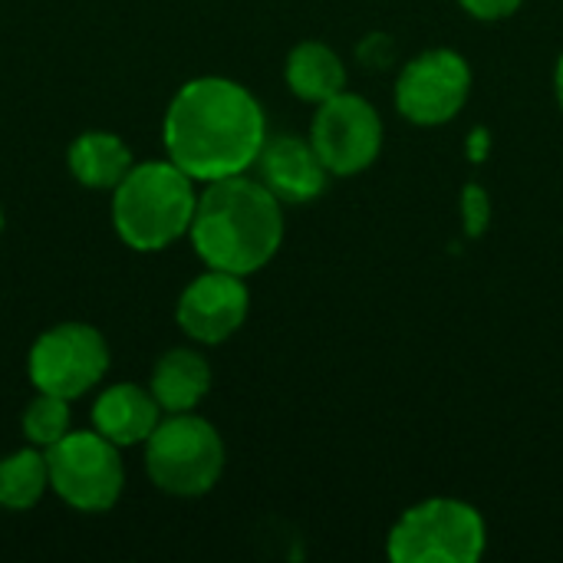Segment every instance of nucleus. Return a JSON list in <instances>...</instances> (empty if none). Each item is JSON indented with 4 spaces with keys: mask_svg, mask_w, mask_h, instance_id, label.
Instances as JSON below:
<instances>
[{
    "mask_svg": "<svg viewBox=\"0 0 563 563\" xmlns=\"http://www.w3.org/2000/svg\"><path fill=\"white\" fill-rule=\"evenodd\" d=\"M168 158L195 181L247 175L267 142V119L251 89L224 76L185 82L162 125Z\"/></svg>",
    "mask_w": 563,
    "mask_h": 563,
    "instance_id": "f257e3e1",
    "label": "nucleus"
},
{
    "mask_svg": "<svg viewBox=\"0 0 563 563\" xmlns=\"http://www.w3.org/2000/svg\"><path fill=\"white\" fill-rule=\"evenodd\" d=\"M188 234L195 254L208 267L247 277L271 264L280 251L284 205L264 188L261 178L231 175L208 181L205 195H198Z\"/></svg>",
    "mask_w": 563,
    "mask_h": 563,
    "instance_id": "f03ea898",
    "label": "nucleus"
},
{
    "mask_svg": "<svg viewBox=\"0 0 563 563\" xmlns=\"http://www.w3.org/2000/svg\"><path fill=\"white\" fill-rule=\"evenodd\" d=\"M198 208L195 178L172 158L142 162L112 191V224L122 244L142 254L172 247L191 231Z\"/></svg>",
    "mask_w": 563,
    "mask_h": 563,
    "instance_id": "7ed1b4c3",
    "label": "nucleus"
},
{
    "mask_svg": "<svg viewBox=\"0 0 563 563\" xmlns=\"http://www.w3.org/2000/svg\"><path fill=\"white\" fill-rule=\"evenodd\" d=\"M485 548V518L459 498H429L412 505L386 538V554L396 563H475Z\"/></svg>",
    "mask_w": 563,
    "mask_h": 563,
    "instance_id": "20e7f679",
    "label": "nucleus"
},
{
    "mask_svg": "<svg viewBox=\"0 0 563 563\" xmlns=\"http://www.w3.org/2000/svg\"><path fill=\"white\" fill-rule=\"evenodd\" d=\"M145 472L165 495H208L224 472V442L208 419L168 412V419L145 439Z\"/></svg>",
    "mask_w": 563,
    "mask_h": 563,
    "instance_id": "39448f33",
    "label": "nucleus"
},
{
    "mask_svg": "<svg viewBox=\"0 0 563 563\" xmlns=\"http://www.w3.org/2000/svg\"><path fill=\"white\" fill-rule=\"evenodd\" d=\"M49 462V488L76 511L102 515L115 508L122 485H125V465L119 455V445L92 432H69L53 449H46Z\"/></svg>",
    "mask_w": 563,
    "mask_h": 563,
    "instance_id": "423d86ee",
    "label": "nucleus"
},
{
    "mask_svg": "<svg viewBox=\"0 0 563 563\" xmlns=\"http://www.w3.org/2000/svg\"><path fill=\"white\" fill-rule=\"evenodd\" d=\"M26 369L36 393L79 399L106 376L109 346L89 323H59L33 343Z\"/></svg>",
    "mask_w": 563,
    "mask_h": 563,
    "instance_id": "0eeeda50",
    "label": "nucleus"
},
{
    "mask_svg": "<svg viewBox=\"0 0 563 563\" xmlns=\"http://www.w3.org/2000/svg\"><path fill=\"white\" fill-rule=\"evenodd\" d=\"M310 142L330 175H360L383 152V119L373 102L343 89L317 106Z\"/></svg>",
    "mask_w": 563,
    "mask_h": 563,
    "instance_id": "6e6552de",
    "label": "nucleus"
},
{
    "mask_svg": "<svg viewBox=\"0 0 563 563\" xmlns=\"http://www.w3.org/2000/svg\"><path fill=\"white\" fill-rule=\"evenodd\" d=\"M472 92V69L455 49H426L412 56L396 79V109L416 125L452 122Z\"/></svg>",
    "mask_w": 563,
    "mask_h": 563,
    "instance_id": "1a4fd4ad",
    "label": "nucleus"
},
{
    "mask_svg": "<svg viewBox=\"0 0 563 563\" xmlns=\"http://www.w3.org/2000/svg\"><path fill=\"white\" fill-rule=\"evenodd\" d=\"M247 310H251V294H247L244 277L208 267V274L195 277L181 290L175 317H178V327L195 343L218 346L244 327Z\"/></svg>",
    "mask_w": 563,
    "mask_h": 563,
    "instance_id": "9d476101",
    "label": "nucleus"
},
{
    "mask_svg": "<svg viewBox=\"0 0 563 563\" xmlns=\"http://www.w3.org/2000/svg\"><path fill=\"white\" fill-rule=\"evenodd\" d=\"M257 178L280 205H310L327 188V165L310 139L277 135L257 155Z\"/></svg>",
    "mask_w": 563,
    "mask_h": 563,
    "instance_id": "9b49d317",
    "label": "nucleus"
},
{
    "mask_svg": "<svg viewBox=\"0 0 563 563\" xmlns=\"http://www.w3.org/2000/svg\"><path fill=\"white\" fill-rule=\"evenodd\" d=\"M162 406L152 396V389L132 386V383H119L109 386L96 406H92V429L109 439L112 445L125 449V445H145V439L155 432V426L162 422Z\"/></svg>",
    "mask_w": 563,
    "mask_h": 563,
    "instance_id": "f8f14e48",
    "label": "nucleus"
},
{
    "mask_svg": "<svg viewBox=\"0 0 563 563\" xmlns=\"http://www.w3.org/2000/svg\"><path fill=\"white\" fill-rule=\"evenodd\" d=\"M148 389L165 412H191L211 389V366L198 350L175 346L155 363Z\"/></svg>",
    "mask_w": 563,
    "mask_h": 563,
    "instance_id": "ddd939ff",
    "label": "nucleus"
},
{
    "mask_svg": "<svg viewBox=\"0 0 563 563\" xmlns=\"http://www.w3.org/2000/svg\"><path fill=\"white\" fill-rule=\"evenodd\" d=\"M284 76H287L290 92L313 106H320L346 89V63L340 59L336 49H330L327 43H317V40L297 43L290 49Z\"/></svg>",
    "mask_w": 563,
    "mask_h": 563,
    "instance_id": "4468645a",
    "label": "nucleus"
},
{
    "mask_svg": "<svg viewBox=\"0 0 563 563\" xmlns=\"http://www.w3.org/2000/svg\"><path fill=\"white\" fill-rule=\"evenodd\" d=\"M69 175L96 191H115L119 181L132 172V152L129 145L112 132H82L69 145Z\"/></svg>",
    "mask_w": 563,
    "mask_h": 563,
    "instance_id": "2eb2a0df",
    "label": "nucleus"
},
{
    "mask_svg": "<svg viewBox=\"0 0 563 563\" xmlns=\"http://www.w3.org/2000/svg\"><path fill=\"white\" fill-rule=\"evenodd\" d=\"M49 488V462L36 449H20L0 462V508L30 511Z\"/></svg>",
    "mask_w": 563,
    "mask_h": 563,
    "instance_id": "dca6fc26",
    "label": "nucleus"
},
{
    "mask_svg": "<svg viewBox=\"0 0 563 563\" xmlns=\"http://www.w3.org/2000/svg\"><path fill=\"white\" fill-rule=\"evenodd\" d=\"M69 399L40 393L26 409H23V435L36 445V449H53L63 435H69Z\"/></svg>",
    "mask_w": 563,
    "mask_h": 563,
    "instance_id": "f3484780",
    "label": "nucleus"
},
{
    "mask_svg": "<svg viewBox=\"0 0 563 563\" xmlns=\"http://www.w3.org/2000/svg\"><path fill=\"white\" fill-rule=\"evenodd\" d=\"M356 56L366 69H389L396 63V40L389 33H369L360 43Z\"/></svg>",
    "mask_w": 563,
    "mask_h": 563,
    "instance_id": "a211bd4d",
    "label": "nucleus"
},
{
    "mask_svg": "<svg viewBox=\"0 0 563 563\" xmlns=\"http://www.w3.org/2000/svg\"><path fill=\"white\" fill-rule=\"evenodd\" d=\"M462 214H465V228L468 234H482L488 228L492 218V205H488V191L482 185H465L462 195Z\"/></svg>",
    "mask_w": 563,
    "mask_h": 563,
    "instance_id": "6ab92c4d",
    "label": "nucleus"
},
{
    "mask_svg": "<svg viewBox=\"0 0 563 563\" xmlns=\"http://www.w3.org/2000/svg\"><path fill=\"white\" fill-rule=\"evenodd\" d=\"M462 10H468L475 20H485V23H495V20H505L511 16L525 0H459Z\"/></svg>",
    "mask_w": 563,
    "mask_h": 563,
    "instance_id": "aec40b11",
    "label": "nucleus"
},
{
    "mask_svg": "<svg viewBox=\"0 0 563 563\" xmlns=\"http://www.w3.org/2000/svg\"><path fill=\"white\" fill-rule=\"evenodd\" d=\"M554 92H558V102H561L563 109V53L561 59H558V69H554Z\"/></svg>",
    "mask_w": 563,
    "mask_h": 563,
    "instance_id": "412c9836",
    "label": "nucleus"
},
{
    "mask_svg": "<svg viewBox=\"0 0 563 563\" xmlns=\"http://www.w3.org/2000/svg\"><path fill=\"white\" fill-rule=\"evenodd\" d=\"M0 231H3V208H0Z\"/></svg>",
    "mask_w": 563,
    "mask_h": 563,
    "instance_id": "4be33fe9",
    "label": "nucleus"
}]
</instances>
